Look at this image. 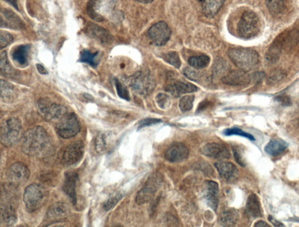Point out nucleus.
<instances>
[{
  "label": "nucleus",
  "instance_id": "obj_5",
  "mask_svg": "<svg viewBox=\"0 0 299 227\" xmlns=\"http://www.w3.org/2000/svg\"><path fill=\"white\" fill-rule=\"evenodd\" d=\"M47 197L48 192L44 187L32 183L25 189L23 200L27 210L33 212L45 204Z\"/></svg>",
  "mask_w": 299,
  "mask_h": 227
},
{
  "label": "nucleus",
  "instance_id": "obj_13",
  "mask_svg": "<svg viewBox=\"0 0 299 227\" xmlns=\"http://www.w3.org/2000/svg\"><path fill=\"white\" fill-rule=\"evenodd\" d=\"M171 30L168 25L163 21L154 24L148 30V36L154 44L162 47L170 39Z\"/></svg>",
  "mask_w": 299,
  "mask_h": 227
},
{
  "label": "nucleus",
  "instance_id": "obj_40",
  "mask_svg": "<svg viewBox=\"0 0 299 227\" xmlns=\"http://www.w3.org/2000/svg\"><path fill=\"white\" fill-rule=\"evenodd\" d=\"M115 86L117 91V93L119 97L122 99L129 101L131 100L130 96H129V91L127 88L123 85L118 79H115Z\"/></svg>",
  "mask_w": 299,
  "mask_h": 227
},
{
  "label": "nucleus",
  "instance_id": "obj_48",
  "mask_svg": "<svg viewBox=\"0 0 299 227\" xmlns=\"http://www.w3.org/2000/svg\"><path fill=\"white\" fill-rule=\"evenodd\" d=\"M291 126L292 127H290V128H291V131L299 139V118L295 120V121L293 122Z\"/></svg>",
  "mask_w": 299,
  "mask_h": 227
},
{
  "label": "nucleus",
  "instance_id": "obj_39",
  "mask_svg": "<svg viewBox=\"0 0 299 227\" xmlns=\"http://www.w3.org/2000/svg\"><path fill=\"white\" fill-rule=\"evenodd\" d=\"M156 101L157 105L162 109H166L171 105V98L168 95L165 94H159L156 97Z\"/></svg>",
  "mask_w": 299,
  "mask_h": 227
},
{
  "label": "nucleus",
  "instance_id": "obj_54",
  "mask_svg": "<svg viewBox=\"0 0 299 227\" xmlns=\"http://www.w3.org/2000/svg\"><path fill=\"white\" fill-rule=\"evenodd\" d=\"M4 1L9 3V4H11L12 6H13L17 10H18L17 0H4Z\"/></svg>",
  "mask_w": 299,
  "mask_h": 227
},
{
  "label": "nucleus",
  "instance_id": "obj_55",
  "mask_svg": "<svg viewBox=\"0 0 299 227\" xmlns=\"http://www.w3.org/2000/svg\"><path fill=\"white\" fill-rule=\"evenodd\" d=\"M137 2L143 3V4H147V3L152 2L154 0H136Z\"/></svg>",
  "mask_w": 299,
  "mask_h": 227
},
{
  "label": "nucleus",
  "instance_id": "obj_12",
  "mask_svg": "<svg viewBox=\"0 0 299 227\" xmlns=\"http://www.w3.org/2000/svg\"><path fill=\"white\" fill-rule=\"evenodd\" d=\"M39 109L46 121L58 122L67 113L65 107L56 103H49L42 100L38 103Z\"/></svg>",
  "mask_w": 299,
  "mask_h": 227
},
{
  "label": "nucleus",
  "instance_id": "obj_15",
  "mask_svg": "<svg viewBox=\"0 0 299 227\" xmlns=\"http://www.w3.org/2000/svg\"><path fill=\"white\" fill-rule=\"evenodd\" d=\"M132 87L141 95L150 94L155 87V82L148 73H137L132 81Z\"/></svg>",
  "mask_w": 299,
  "mask_h": 227
},
{
  "label": "nucleus",
  "instance_id": "obj_6",
  "mask_svg": "<svg viewBox=\"0 0 299 227\" xmlns=\"http://www.w3.org/2000/svg\"><path fill=\"white\" fill-rule=\"evenodd\" d=\"M117 0H90L87 10L92 20L101 22L115 14Z\"/></svg>",
  "mask_w": 299,
  "mask_h": 227
},
{
  "label": "nucleus",
  "instance_id": "obj_52",
  "mask_svg": "<svg viewBox=\"0 0 299 227\" xmlns=\"http://www.w3.org/2000/svg\"><path fill=\"white\" fill-rule=\"evenodd\" d=\"M36 69L38 70V72L41 75H47L48 72L45 68V67L41 65V64H36Z\"/></svg>",
  "mask_w": 299,
  "mask_h": 227
},
{
  "label": "nucleus",
  "instance_id": "obj_18",
  "mask_svg": "<svg viewBox=\"0 0 299 227\" xmlns=\"http://www.w3.org/2000/svg\"><path fill=\"white\" fill-rule=\"evenodd\" d=\"M203 154L215 159H228L230 157L229 150L222 144L212 143L206 144L202 150Z\"/></svg>",
  "mask_w": 299,
  "mask_h": 227
},
{
  "label": "nucleus",
  "instance_id": "obj_53",
  "mask_svg": "<svg viewBox=\"0 0 299 227\" xmlns=\"http://www.w3.org/2000/svg\"><path fill=\"white\" fill-rule=\"evenodd\" d=\"M254 227H271V226L268 225L266 222H264V221H258L257 223L255 224Z\"/></svg>",
  "mask_w": 299,
  "mask_h": 227
},
{
  "label": "nucleus",
  "instance_id": "obj_38",
  "mask_svg": "<svg viewBox=\"0 0 299 227\" xmlns=\"http://www.w3.org/2000/svg\"><path fill=\"white\" fill-rule=\"evenodd\" d=\"M122 197V195L120 193H116V194L110 196V198L104 204L103 206L105 210L109 211L112 209L119 203V202L121 200Z\"/></svg>",
  "mask_w": 299,
  "mask_h": 227
},
{
  "label": "nucleus",
  "instance_id": "obj_7",
  "mask_svg": "<svg viewBox=\"0 0 299 227\" xmlns=\"http://www.w3.org/2000/svg\"><path fill=\"white\" fill-rule=\"evenodd\" d=\"M260 27L257 15L252 11H245L237 25V32L242 38L250 39L258 35Z\"/></svg>",
  "mask_w": 299,
  "mask_h": 227
},
{
  "label": "nucleus",
  "instance_id": "obj_45",
  "mask_svg": "<svg viewBox=\"0 0 299 227\" xmlns=\"http://www.w3.org/2000/svg\"><path fill=\"white\" fill-rule=\"evenodd\" d=\"M1 72H4L5 74H10L11 72V68L8 62L7 53L5 51L2 52L1 54Z\"/></svg>",
  "mask_w": 299,
  "mask_h": 227
},
{
  "label": "nucleus",
  "instance_id": "obj_24",
  "mask_svg": "<svg viewBox=\"0 0 299 227\" xmlns=\"http://www.w3.org/2000/svg\"><path fill=\"white\" fill-rule=\"evenodd\" d=\"M5 21L1 19V26H7L14 29H23L24 23L22 20L13 11L5 9L2 11Z\"/></svg>",
  "mask_w": 299,
  "mask_h": 227
},
{
  "label": "nucleus",
  "instance_id": "obj_20",
  "mask_svg": "<svg viewBox=\"0 0 299 227\" xmlns=\"http://www.w3.org/2000/svg\"><path fill=\"white\" fill-rule=\"evenodd\" d=\"M79 179V175L78 173H68L65 175L64 178L63 191L66 194L69 196L71 201L74 205L77 203V184Z\"/></svg>",
  "mask_w": 299,
  "mask_h": 227
},
{
  "label": "nucleus",
  "instance_id": "obj_35",
  "mask_svg": "<svg viewBox=\"0 0 299 227\" xmlns=\"http://www.w3.org/2000/svg\"><path fill=\"white\" fill-rule=\"evenodd\" d=\"M163 59L171 65L176 67L177 69L180 68L181 65V62L180 56L177 52L170 51L168 53H166Z\"/></svg>",
  "mask_w": 299,
  "mask_h": 227
},
{
  "label": "nucleus",
  "instance_id": "obj_1",
  "mask_svg": "<svg viewBox=\"0 0 299 227\" xmlns=\"http://www.w3.org/2000/svg\"><path fill=\"white\" fill-rule=\"evenodd\" d=\"M50 146L47 132L41 126H35L27 130L23 135L22 151L30 156L44 155Z\"/></svg>",
  "mask_w": 299,
  "mask_h": 227
},
{
  "label": "nucleus",
  "instance_id": "obj_43",
  "mask_svg": "<svg viewBox=\"0 0 299 227\" xmlns=\"http://www.w3.org/2000/svg\"><path fill=\"white\" fill-rule=\"evenodd\" d=\"M233 152L234 157L235 158L237 164H239L240 166L245 167L246 166V162L244 156H243L242 149H240L239 146H234L233 147Z\"/></svg>",
  "mask_w": 299,
  "mask_h": 227
},
{
  "label": "nucleus",
  "instance_id": "obj_25",
  "mask_svg": "<svg viewBox=\"0 0 299 227\" xmlns=\"http://www.w3.org/2000/svg\"><path fill=\"white\" fill-rule=\"evenodd\" d=\"M201 2L203 13L208 17H214L220 11L225 0H197Z\"/></svg>",
  "mask_w": 299,
  "mask_h": 227
},
{
  "label": "nucleus",
  "instance_id": "obj_56",
  "mask_svg": "<svg viewBox=\"0 0 299 227\" xmlns=\"http://www.w3.org/2000/svg\"><path fill=\"white\" fill-rule=\"evenodd\" d=\"M84 97L86 98V99L87 100H93V98H92L91 96H89L88 94L84 95Z\"/></svg>",
  "mask_w": 299,
  "mask_h": 227
},
{
  "label": "nucleus",
  "instance_id": "obj_34",
  "mask_svg": "<svg viewBox=\"0 0 299 227\" xmlns=\"http://www.w3.org/2000/svg\"><path fill=\"white\" fill-rule=\"evenodd\" d=\"M98 52L92 53L91 52L87 50H83L80 56L79 61L82 63H85L89 64L93 67H96L98 64L97 57Z\"/></svg>",
  "mask_w": 299,
  "mask_h": 227
},
{
  "label": "nucleus",
  "instance_id": "obj_41",
  "mask_svg": "<svg viewBox=\"0 0 299 227\" xmlns=\"http://www.w3.org/2000/svg\"><path fill=\"white\" fill-rule=\"evenodd\" d=\"M1 97L5 98H10L14 94V88L12 85L8 82L1 80Z\"/></svg>",
  "mask_w": 299,
  "mask_h": 227
},
{
  "label": "nucleus",
  "instance_id": "obj_23",
  "mask_svg": "<svg viewBox=\"0 0 299 227\" xmlns=\"http://www.w3.org/2000/svg\"><path fill=\"white\" fill-rule=\"evenodd\" d=\"M245 212L251 219H258L263 216L261 202L257 195L251 194L248 196L245 205Z\"/></svg>",
  "mask_w": 299,
  "mask_h": 227
},
{
  "label": "nucleus",
  "instance_id": "obj_29",
  "mask_svg": "<svg viewBox=\"0 0 299 227\" xmlns=\"http://www.w3.org/2000/svg\"><path fill=\"white\" fill-rule=\"evenodd\" d=\"M29 51L30 46L28 45L18 46L12 51V58L20 65H26L28 61Z\"/></svg>",
  "mask_w": 299,
  "mask_h": 227
},
{
  "label": "nucleus",
  "instance_id": "obj_22",
  "mask_svg": "<svg viewBox=\"0 0 299 227\" xmlns=\"http://www.w3.org/2000/svg\"><path fill=\"white\" fill-rule=\"evenodd\" d=\"M218 192L219 188L217 183L212 180L206 182L205 198L209 207L215 211H217L218 208Z\"/></svg>",
  "mask_w": 299,
  "mask_h": 227
},
{
  "label": "nucleus",
  "instance_id": "obj_49",
  "mask_svg": "<svg viewBox=\"0 0 299 227\" xmlns=\"http://www.w3.org/2000/svg\"><path fill=\"white\" fill-rule=\"evenodd\" d=\"M184 75L189 79H192V80H196V74L192 70L187 69L186 70H184Z\"/></svg>",
  "mask_w": 299,
  "mask_h": 227
},
{
  "label": "nucleus",
  "instance_id": "obj_10",
  "mask_svg": "<svg viewBox=\"0 0 299 227\" xmlns=\"http://www.w3.org/2000/svg\"><path fill=\"white\" fill-rule=\"evenodd\" d=\"M71 208L64 202H58L51 205L46 212L44 222L46 226L63 222L70 216Z\"/></svg>",
  "mask_w": 299,
  "mask_h": 227
},
{
  "label": "nucleus",
  "instance_id": "obj_3",
  "mask_svg": "<svg viewBox=\"0 0 299 227\" xmlns=\"http://www.w3.org/2000/svg\"><path fill=\"white\" fill-rule=\"evenodd\" d=\"M228 56L240 70L245 72L255 69L260 61L257 52L250 48L230 49L228 51Z\"/></svg>",
  "mask_w": 299,
  "mask_h": 227
},
{
  "label": "nucleus",
  "instance_id": "obj_14",
  "mask_svg": "<svg viewBox=\"0 0 299 227\" xmlns=\"http://www.w3.org/2000/svg\"><path fill=\"white\" fill-rule=\"evenodd\" d=\"M30 172L28 167L22 162H16L9 167L7 177L9 182L14 185H20L29 180Z\"/></svg>",
  "mask_w": 299,
  "mask_h": 227
},
{
  "label": "nucleus",
  "instance_id": "obj_36",
  "mask_svg": "<svg viewBox=\"0 0 299 227\" xmlns=\"http://www.w3.org/2000/svg\"><path fill=\"white\" fill-rule=\"evenodd\" d=\"M224 135L227 136H233V135H236V136H242L243 137L246 138L251 141H255V137L252 136V134L246 133V132L240 129L239 128L234 127L231 128H227L223 132Z\"/></svg>",
  "mask_w": 299,
  "mask_h": 227
},
{
  "label": "nucleus",
  "instance_id": "obj_4",
  "mask_svg": "<svg viewBox=\"0 0 299 227\" xmlns=\"http://www.w3.org/2000/svg\"><path fill=\"white\" fill-rule=\"evenodd\" d=\"M23 137V127L19 119L11 118L2 123L0 130V140L3 146H14Z\"/></svg>",
  "mask_w": 299,
  "mask_h": 227
},
{
  "label": "nucleus",
  "instance_id": "obj_47",
  "mask_svg": "<svg viewBox=\"0 0 299 227\" xmlns=\"http://www.w3.org/2000/svg\"><path fill=\"white\" fill-rule=\"evenodd\" d=\"M275 100L284 106H288L291 105L292 104L291 98L286 96H279L275 98Z\"/></svg>",
  "mask_w": 299,
  "mask_h": 227
},
{
  "label": "nucleus",
  "instance_id": "obj_32",
  "mask_svg": "<svg viewBox=\"0 0 299 227\" xmlns=\"http://www.w3.org/2000/svg\"><path fill=\"white\" fill-rule=\"evenodd\" d=\"M266 5L270 13L275 16L281 14L285 8V0H266Z\"/></svg>",
  "mask_w": 299,
  "mask_h": 227
},
{
  "label": "nucleus",
  "instance_id": "obj_17",
  "mask_svg": "<svg viewBox=\"0 0 299 227\" xmlns=\"http://www.w3.org/2000/svg\"><path fill=\"white\" fill-rule=\"evenodd\" d=\"M251 76L247 72L242 70H234L228 73L222 78L224 84L230 86H240L247 85L251 82Z\"/></svg>",
  "mask_w": 299,
  "mask_h": 227
},
{
  "label": "nucleus",
  "instance_id": "obj_9",
  "mask_svg": "<svg viewBox=\"0 0 299 227\" xmlns=\"http://www.w3.org/2000/svg\"><path fill=\"white\" fill-rule=\"evenodd\" d=\"M81 129L80 122L74 113H67L57 122L55 130L58 136L64 139L76 136Z\"/></svg>",
  "mask_w": 299,
  "mask_h": 227
},
{
  "label": "nucleus",
  "instance_id": "obj_42",
  "mask_svg": "<svg viewBox=\"0 0 299 227\" xmlns=\"http://www.w3.org/2000/svg\"><path fill=\"white\" fill-rule=\"evenodd\" d=\"M194 168L195 170H199L206 176H210L214 173V170H212V168L208 162L205 161H199L198 163L195 165Z\"/></svg>",
  "mask_w": 299,
  "mask_h": 227
},
{
  "label": "nucleus",
  "instance_id": "obj_31",
  "mask_svg": "<svg viewBox=\"0 0 299 227\" xmlns=\"http://www.w3.org/2000/svg\"><path fill=\"white\" fill-rule=\"evenodd\" d=\"M110 144V134L100 132L95 138V149L99 154H104L109 149Z\"/></svg>",
  "mask_w": 299,
  "mask_h": 227
},
{
  "label": "nucleus",
  "instance_id": "obj_28",
  "mask_svg": "<svg viewBox=\"0 0 299 227\" xmlns=\"http://www.w3.org/2000/svg\"><path fill=\"white\" fill-rule=\"evenodd\" d=\"M239 220V213L234 208H227L221 212L218 219L220 225L224 227H233Z\"/></svg>",
  "mask_w": 299,
  "mask_h": 227
},
{
  "label": "nucleus",
  "instance_id": "obj_8",
  "mask_svg": "<svg viewBox=\"0 0 299 227\" xmlns=\"http://www.w3.org/2000/svg\"><path fill=\"white\" fill-rule=\"evenodd\" d=\"M163 177L160 173H155L149 177L143 188L138 192L136 202L138 205H142L152 200L156 193L161 188Z\"/></svg>",
  "mask_w": 299,
  "mask_h": 227
},
{
  "label": "nucleus",
  "instance_id": "obj_27",
  "mask_svg": "<svg viewBox=\"0 0 299 227\" xmlns=\"http://www.w3.org/2000/svg\"><path fill=\"white\" fill-rule=\"evenodd\" d=\"M289 144L282 139H272L270 141L264 148L267 154L272 156H277L287 149Z\"/></svg>",
  "mask_w": 299,
  "mask_h": 227
},
{
  "label": "nucleus",
  "instance_id": "obj_44",
  "mask_svg": "<svg viewBox=\"0 0 299 227\" xmlns=\"http://www.w3.org/2000/svg\"><path fill=\"white\" fill-rule=\"evenodd\" d=\"M13 37L7 32L1 31L0 34V44H1V49L7 47V46L10 45L13 42Z\"/></svg>",
  "mask_w": 299,
  "mask_h": 227
},
{
  "label": "nucleus",
  "instance_id": "obj_33",
  "mask_svg": "<svg viewBox=\"0 0 299 227\" xmlns=\"http://www.w3.org/2000/svg\"><path fill=\"white\" fill-rule=\"evenodd\" d=\"M210 58L205 55L191 57L189 60V63L191 67L195 69H202L209 66L210 63Z\"/></svg>",
  "mask_w": 299,
  "mask_h": 227
},
{
  "label": "nucleus",
  "instance_id": "obj_26",
  "mask_svg": "<svg viewBox=\"0 0 299 227\" xmlns=\"http://www.w3.org/2000/svg\"><path fill=\"white\" fill-rule=\"evenodd\" d=\"M87 31L89 36L101 42L102 44H107L112 39V37L107 30L95 24L89 25Z\"/></svg>",
  "mask_w": 299,
  "mask_h": 227
},
{
  "label": "nucleus",
  "instance_id": "obj_50",
  "mask_svg": "<svg viewBox=\"0 0 299 227\" xmlns=\"http://www.w3.org/2000/svg\"><path fill=\"white\" fill-rule=\"evenodd\" d=\"M268 220H269V222L271 224H272V225L275 227H285V226L283 225V223L279 222V221H277V220H276L275 219V218H274L273 216H272L271 215H270L269 216H268Z\"/></svg>",
  "mask_w": 299,
  "mask_h": 227
},
{
  "label": "nucleus",
  "instance_id": "obj_30",
  "mask_svg": "<svg viewBox=\"0 0 299 227\" xmlns=\"http://www.w3.org/2000/svg\"><path fill=\"white\" fill-rule=\"evenodd\" d=\"M17 217L13 208L10 205H1V223L5 226H12L16 223Z\"/></svg>",
  "mask_w": 299,
  "mask_h": 227
},
{
  "label": "nucleus",
  "instance_id": "obj_21",
  "mask_svg": "<svg viewBox=\"0 0 299 227\" xmlns=\"http://www.w3.org/2000/svg\"><path fill=\"white\" fill-rule=\"evenodd\" d=\"M215 166L220 177L229 182H233L238 177V170L235 165L230 162H217L215 163Z\"/></svg>",
  "mask_w": 299,
  "mask_h": 227
},
{
  "label": "nucleus",
  "instance_id": "obj_11",
  "mask_svg": "<svg viewBox=\"0 0 299 227\" xmlns=\"http://www.w3.org/2000/svg\"><path fill=\"white\" fill-rule=\"evenodd\" d=\"M85 146L82 141H76L68 146L62 155V162L66 166L78 164L84 156Z\"/></svg>",
  "mask_w": 299,
  "mask_h": 227
},
{
  "label": "nucleus",
  "instance_id": "obj_46",
  "mask_svg": "<svg viewBox=\"0 0 299 227\" xmlns=\"http://www.w3.org/2000/svg\"><path fill=\"white\" fill-rule=\"evenodd\" d=\"M162 122V120L155 118H146L141 120L138 122V129L147 126H150L153 125L159 124Z\"/></svg>",
  "mask_w": 299,
  "mask_h": 227
},
{
  "label": "nucleus",
  "instance_id": "obj_2",
  "mask_svg": "<svg viewBox=\"0 0 299 227\" xmlns=\"http://www.w3.org/2000/svg\"><path fill=\"white\" fill-rule=\"evenodd\" d=\"M299 42V29H293L281 33L271 45L266 54V59L273 63L279 59L283 50L288 49Z\"/></svg>",
  "mask_w": 299,
  "mask_h": 227
},
{
  "label": "nucleus",
  "instance_id": "obj_19",
  "mask_svg": "<svg viewBox=\"0 0 299 227\" xmlns=\"http://www.w3.org/2000/svg\"><path fill=\"white\" fill-rule=\"evenodd\" d=\"M198 90L195 85L181 81H171L166 86L165 91L170 93L172 96L179 97L182 95L192 93Z\"/></svg>",
  "mask_w": 299,
  "mask_h": 227
},
{
  "label": "nucleus",
  "instance_id": "obj_51",
  "mask_svg": "<svg viewBox=\"0 0 299 227\" xmlns=\"http://www.w3.org/2000/svg\"><path fill=\"white\" fill-rule=\"evenodd\" d=\"M283 75L281 72H276L273 74L272 76H270L269 81L271 82L278 81L283 77Z\"/></svg>",
  "mask_w": 299,
  "mask_h": 227
},
{
  "label": "nucleus",
  "instance_id": "obj_37",
  "mask_svg": "<svg viewBox=\"0 0 299 227\" xmlns=\"http://www.w3.org/2000/svg\"><path fill=\"white\" fill-rule=\"evenodd\" d=\"M194 99L195 97L193 96H187L182 98L179 104L181 111L186 112L192 109Z\"/></svg>",
  "mask_w": 299,
  "mask_h": 227
},
{
  "label": "nucleus",
  "instance_id": "obj_16",
  "mask_svg": "<svg viewBox=\"0 0 299 227\" xmlns=\"http://www.w3.org/2000/svg\"><path fill=\"white\" fill-rule=\"evenodd\" d=\"M189 155V150L183 143H173L170 144L165 152L166 160L178 162L185 160Z\"/></svg>",
  "mask_w": 299,
  "mask_h": 227
}]
</instances>
